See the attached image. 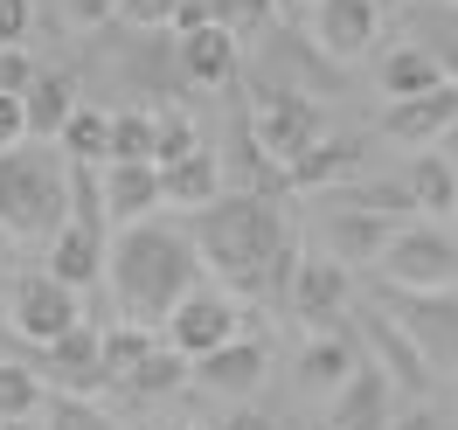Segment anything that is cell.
<instances>
[{"mask_svg":"<svg viewBox=\"0 0 458 430\" xmlns=\"http://www.w3.org/2000/svg\"><path fill=\"white\" fill-rule=\"evenodd\" d=\"M188 243H195L201 271H216L229 291L243 299H278L292 291V271H299V236H292L285 208L271 195H243L229 188L223 201L208 208H188Z\"/></svg>","mask_w":458,"mask_h":430,"instance_id":"6da1fadb","label":"cell"},{"mask_svg":"<svg viewBox=\"0 0 458 430\" xmlns=\"http://www.w3.org/2000/svg\"><path fill=\"white\" fill-rule=\"evenodd\" d=\"M105 285L118 291L125 319H140V326L160 333L167 313L201 285V257H195V243H188L181 223H132L105 250Z\"/></svg>","mask_w":458,"mask_h":430,"instance_id":"7a4b0ae2","label":"cell"},{"mask_svg":"<svg viewBox=\"0 0 458 430\" xmlns=\"http://www.w3.org/2000/svg\"><path fill=\"white\" fill-rule=\"evenodd\" d=\"M70 215V160L49 153L42 139H21L14 153H0V230L7 236H49Z\"/></svg>","mask_w":458,"mask_h":430,"instance_id":"3957f363","label":"cell"},{"mask_svg":"<svg viewBox=\"0 0 458 430\" xmlns=\"http://www.w3.org/2000/svg\"><path fill=\"white\" fill-rule=\"evenodd\" d=\"M369 299L417 341V354L430 361V375L458 368V291H403V285H382V278H375Z\"/></svg>","mask_w":458,"mask_h":430,"instance_id":"277c9868","label":"cell"},{"mask_svg":"<svg viewBox=\"0 0 458 430\" xmlns=\"http://www.w3.org/2000/svg\"><path fill=\"white\" fill-rule=\"evenodd\" d=\"M250 139H258V153L271 160V167L285 173L306 146L327 132V112H319L306 90H278V84H258V105H250Z\"/></svg>","mask_w":458,"mask_h":430,"instance_id":"5b68a950","label":"cell"},{"mask_svg":"<svg viewBox=\"0 0 458 430\" xmlns=\"http://www.w3.org/2000/svg\"><path fill=\"white\" fill-rule=\"evenodd\" d=\"M375 278L403 291H458V243L430 223H403L375 264Z\"/></svg>","mask_w":458,"mask_h":430,"instance_id":"8992f818","label":"cell"},{"mask_svg":"<svg viewBox=\"0 0 458 430\" xmlns=\"http://www.w3.org/2000/svg\"><path fill=\"white\" fill-rule=\"evenodd\" d=\"M7 326L35 347H56L70 326H84V291H70L49 271H29V278H14V291H7Z\"/></svg>","mask_w":458,"mask_h":430,"instance_id":"52a82bcc","label":"cell"},{"mask_svg":"<svg viewBox=\"0 0 458 430\" xmlns=\"http://www.w3.org/2000/svg\"><path fill=\"white\" fill-rule=\"evenodd\" d=\"M243 333V313H236V299L216 285H195L181 306L167 313V326H160V341L174 347V354H188V361H201V354H216V347H229Z\"/></svg>","mask_w":458,"mask_h":430,"instance_id":"ba28073f","label":"cell"},{"mask_svg":"<svg viewBox=\"0 0 458 430\" xmlns=\"http://www.w3.org/2000/svg\"><path fill=\"white\" fill-rule=\"evenodd\" d=\"M347 319H354V333L369 341L375 368L389 375V382H403L410 396H424L430 382H437V375H430V361H424V354H417V341H410V333H403V326H396V319H389V313H382L375 299H361V306H347Z\"/></svg>","mask_w":458,"mask_h":430,"instance_id":"9c48e42d","label":"cell"},{"mask_svg":"<svg viewBox=\"0 0 458 430\" xmlns=\"http://www.w3.org/2000/svg\"><path fill=\"white\" fill-rule=\"evenodd\" d=\"M306 21H313V49L327 63H354L382 35V0H313Z\"/></svg>","mask_w":458,"mask_h":430,"instance_id":"30bf717a","label":"cell"},{"mask_svg":"<svg viewBox=\"0 0 458 430\" xmlns=\"http://www.w3.org/2000/svg\"><path fill=\"white\" fill-rule=\"evenodd\" d=\"M98 195H105L112 230H132V223H153L167 208V181L153 160H112V167H98Z\"/></svg>","mask_w":458,"mask_h":430,"instance_id":"8fae6325","label":"cell"},{"mask_svg":"<svg viewBox=\"0 0 458 430\" xmlns=\"http://www.w3.org/2000/svg\"><path fill=\"white\" fill-rule=\"evenodd\" d=\"M285 299H292V313L306 319V326L334 333V319L354 306V278H347V264H334V257H299Z\"/></svg>","mask_w":458,"mask_h":430,"instance_id":"7c38bea8","label":"cell"},{"mask_svg":"<svg viewBox=\"0 0 458 430\" xmlns=\"http://www.w3.org/2000/svg\"><path fill=\"white\" fill-rule=\"evenodd\" d=\"M174 70H181V84L195 90H229L243 77V49H236V35L229 29H195V35H174Z\"/></svg>","mask_w":458,"mask_h":430,"instance_id":"4fadbf2b","label":"cell"},{"mask_svg":"<svg viewBox=\"0 0 458 430\" xmlns=\"http://www.w3.org/2000/svg\"><path fill=\"white\" fill-rule=\"evenodd\" d=\"M389 409H396V382L375 368V361H354L347 382L334 389L327 430H389Z\"/></svg>","mask_w":458,"mask_h":430,"instance_id":"5bb4252c","label":"cell"},{"mask_svg":"<svg viewBox=\"0 0 458 430\" xmlns=\"http://www.w3.org/2000/svg\"><path fill=\"white\" fill-rule=\"evenodd\" d=\"M77 105H84V84H77V70H63V63H35L29 90H21V112H29V139L56 146Z\"/></svg>","mask_w":458,"mask_h":430,"instance_id":"9a60e30c","label":"cell"},{"mask_svg":"<svg viewBox=\"0 0 458 430\" xmlns=\"http://www.w3.org/2000/svg\"><path fill=\"white\" fill-rule=\"evenodd\" d=\"M264 375H271V347L258 341V333H236L229 347H216V354H201L195 361V382L201 389H216V396H258Z\"/></svg>","mask_w":458,"mask_h":430,"instance_id":"2e32d148","label":"cell"},{"mask_svg":"<svg viewBox=\"0 0 458 430\" xmlns=\"http://www.w3.org/2000/svg\"><path fill=\"white\" fill-rule=\"evenodd\" d=\"M396 29L410 35V49H424V56L458 84V0H403Z\"/></svg>","mask_w":458,"mask_h":430,"instance_id":"e0dca14e","label":"cell"},{"mask_svg":"<svg viewBox=\"0 0 458 430\" xmlns=\"http://www.w3.org/2000/svg\"><path fill=\"white\" fill-rule=\"evenodd\" d=\"M452 125H458V84H437V90H424V97H396L389 118H382V132H389V139H410V146L445 139Z\"/></svg>","mask_w":458,"mask_h":430,"instance_id":"ac0fdd59","label":"cell"},{"mask_svg":"<svg viewBox=\"0 0 458 430\" xmlns=\"http://www.w3.org/2000/svg\"><path fill=\"white\" fill-rule=\"evenodd\" d=\"M354 167H361V139H354V132H347V139H341V132H319V139L285 167V188H299V195H313V188H341Z\"/></svg>","mask_w":458,"mask_h":430,"instance_id":"d6986e66","label":"cell"},{"mask_svg":"<svg viewBox=\"0 0 458 430\" xmlns=\"http://www.w3.org/2000/svg\"><path fill=\"white\" fill-rule=\"evenodd\" d=\"M403 223L389 215H369V208H327V243H334V264H382L389 236Z\"/></svg>","mask_w":458,"mask_h":430,"instance_id":"ffe728a7","label":"cell"},{"mask_svg":"<svg viewBox=\"0 0 458 430\" xmlns=\"http://www.w3.org/2000/svg\"><path fill=\"white\" fill-rule=\"evenodd\" d=\"M49 354V375L63 382V396H90V389H105V354H98V326H70L56 347H42Z\"/></svg>","mask_w":458,"mask_h":430,"instance_id":"44dd1931","label":"cell"},{"mask_svg":"<svg viewBox=\"0 0 458 430\" xmlns=\"http://www.w3.org/2000/svg\"><path fill=\"white\" fill-rule=\"evenodd\" d=\"M160 181H167V201H174V208H208V201L229 195V173H223V160H216L208 146H195L188 160L160 167Z\"/></svg>","mask_w":458,"mask_h":430,"instance_id":"7402d4cb","label":"cell"},{"mask_svg":"<svg viewBox=\"0 0 458 430\" xmlns=\"http://www.w3.org/2000/svg\"><path fill=\"white\" fill-rule=\"evenodd\" d=\"M63 160H77V167H105L112 160V105H77L70 112V125H63V139H56Z\"/></svg>","mask_w":458,"mask_h":430,"instance_id":"603a6c76","label":"cell"},{"mask_svg":"<svg viewBox=\"0 0 458 430\" xmlns=\"http://www.w3.org/2000/svg\"><path fill=\"white\" fill-rule=\"evenodd\" d=\"M403 188H410V208H417V215H445V208H458V167L445 160V153H417L410 173H403Z\"/></svg>","mask_w":458,"mask_h":430,"instance_id":"cb8c5ba5","label":"cell"},{"mask_svg":"<svg viewBox=\"0 0 458 430\" xmlns=\"http://www.w3.org/2000/svg\"><path fill=\"white\" fill-rule=\"evenodd\" d=\"M375 77H382V90H389V105H396V97H424V90L452 84V77H445L424 49H410V42H396V49L382 56V70H375Z\"/></svg>","mask_w":458,"mask_h":430,"instance_id":"d4e9b609","label":"cell"},{"mask_svg":"<svg viewBox=\"0 0 458 430\" xmlns=\"http://www.w3.org/2000/svg\"><path fill=\"white\" fill-rule=\"evenodd\" d=\"M153 347H160V333H153V326H140V319H118V326H105V333H98V354H105V382H125V375L140 368Z\"/></svg>","mask_w":458,"mask_h":430,"instance_id":"484cf974","label":"cell"},{"mask_svg":"<svg viewBox=\"0 0 458 430\" xmlns=\"http://www.w3.org/2000/svg\"><path fill=\"white\" fill-rule=\"evenodd\" d=\"M354 361H361V354H354L341 333H313L306 354H299V382H306V389H341Z\"/></svg>","mask_w":458,"mask_h":430,"instance_id":"4316f807","label":"cell"},{"mask_svg":"<svg viewBox=\"0 0 458 430\" xmlns=\"http://www.w3.org/2000/svg\"><path fill=\"white\" fill-rule=\"evenodd\" d=\"M42 402H49V389L29 361H0V424H35Z\"/></svg>","mask_w":458,"mask_h":430,"instance_id":"83f0119b","label":"cell"},{"mask_svg":"<svg viewBox=\"0 0 458 430\" xmlns=\"http://www.w3.org/2000/svg\"><path fill=\"white\" fill-rule=\"evenodd\" d=\"M188 375H195V361H188V354H174V347L160 341V347H153V354L140 361V368L125 375V389H132V396H174Z\"/></svg>","mask_w":458,"mask_h":430,"instance_id":"f1b7e54d","label":"cell"},{"mask_svg":"<svg viewBox=\"0 0 458 430\" xmlns=\"http://www.w3.org/2000/svg\"><path fill=\"white\" fill-rule=\"evenodd\" d=\"M153 139H160L153 105H125V112H112V160H153ZM112 160H105V167H112Z\"/></svg>","mask_w":458,"mask_h":430,"instance_id":"f546056e","label":"cell"},{"mask_svg":"<svg viewBox=\"0 0 458 430\" xmlns=\"http://www.w3.org/2000/svg\"><path fill=\"white\" fill-rule=\"evenodd\" d=\"M153 125H160V139H153V167H174V160H188V153H195V118L181 112V105H153Z\"/></svg>","mask_w":458,"mask_h":430,"instance_id":"4dcf8cb0","label":"cell"},{"mask_svg":"<svg viewBox=\"0 0 458 430\" xmlns=\"http://www.w3.org/2000/svg\"><path fill=\"white\" fill-rule=\"evenodd\" d=\"M42 430H112V417H105L90 396H63L56 389V396L42 402Z\"/></svg>","mask_w":458,"mask_h":430,"instance_id":"1f68e13d","label":"cell"},{"mask_svg":"<svg viewBox=\"0 0 458 430\" xmlns=\"http://www.w3.org/2000/svg\"><path fill=\"white\" fill-rule=\"evenodd\" d=\"M208 21H216V29H229L236 42H243L258 21H271V7H264V0H208Z\"/></svg>","mask_w":458,"mask_h":430,"instance_id":"d6a6232c","label":"cell"},{"mask_svg":"<svg viewBox=\"0 0 458 430\" xmlns=\"http://www.w3.org/2000/svg\"><path fill=\"white\" fill-rule=\"evenodd\" d=\"M181 0H118V21L125 29H174Z\"/></svg>","mask_w":458,"mask_h":430,"instance_id":"836d02e7","label":"cell"},{"mask_svg":"<svg viewBox=\"0 0 458 430\" xmlns=\"http://www.w3.org/2000/svg\"><path fill=\"white\" fill-rule=\"evenodd\" d=\"M35 35V0H0V49H29Z\"/></svg>","mask_w":458,"mask_h":430,"instance_id":"e575fe53","label":"cell"},{"mask_svg":"<svg viewBox=\"0 0 458 430\" xmlns=\"http://www.w3.org/2000/svg\"><path fill=\"white\" fill-rule=\"evenodd\" d=\"M56 14L70 29H105V21H118V0H56Z\"/></svg>","mask_w":458,"mask_h":430,"instance_id":"d590c367","label":"cell"},{"mask_svg":"<svg viewBox=\"0 0 458 430\" xmlns=\"http://www.w3.org/2000/svg\"><path fill=\"white\" fill-rule=\"evenodd\" d=\"M35 77V56L29 49H0V97H21Z\"/></svg>","mask_w":458,"mask_h":430,"instance_id":"8d00e7d4","label":"cell"},{"mask_svg":"<svg viewBox=\"0 0 458 430\" xmlns=\"http://www.w3.org/2000/svg\"><path fill=\"white\" fill-rule=\"evenodd\" d=\"M21 139H29V112H21V97H0V153H14Z\"/></svg>","mask_w":458,"mask_h":430,"instance_id":"74e56055","label":"cell"},{"mask_svg":"<svg viewBox=\"0 0 458 430\" xmlns=\"http://www.w3.org/2000/svg\"><path fill=\"white\" fill-rule=\"evenodd\" d=\"M208 29V0H181V14H174V35H195Z\"/></svg>","mask_w":458,"mask_h":430,"instance_id":"f35d334b","label":"cell"},{"mask_svg":"<svg viewBox=\"0 0 458 430\" xmlns=\"http://www.w3.org/2000/svg\"><path fill=\"white\" fill-rule=\"evenodd\" d=\"M264 7H271V21H285V29H292V21H299L313 0H264Z\"/></svg>","mask_w":458,"mask_h":430,"instance_id":"ab89813d","label":"cell"},{"mask_svg":"<svg viewBox=\"0 0 458 430\" xmlns=\"http://www.w3.org/2000/svg\"><path fill=\"white\" fill-rule=\"evenodd\" d=\"M396 430H437V417H430V409H417V417H403Z\"/></svg>","mask_w":458,"mask_h":430,"instance_id":"60d3db41","label":"cell"},{"mask_svg":"<svg viewBox=\"0 0 458 430\" xmlns=\"http://www.w3.org/2000/svg\"><path fill=\"white\" fill-rule=\"evenodd\" d=\"M160 430H195V424H160Z\"/></svg>","mask_w":458,"mask_h":430,"instance_id":"b9f144b4","label":"cell"},{"mask_svg":"<svg viewBox=\"0 0 458 430\" xmlns=\"http://www.w3.org/2000/svg\"><path fill=\"white\" fill-rule=\"evenodd\" d=\"M0 285H7V264H0Z\"/></svg>","mask_w":458,"mask_h":430,"instance_id":"7bdbcfd3","label":"cell"}]
</instances>
